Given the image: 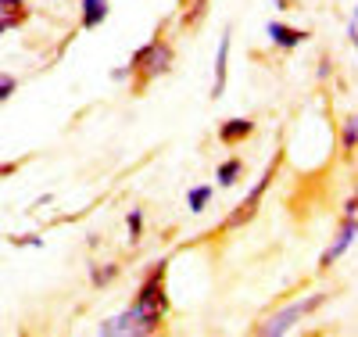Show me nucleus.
<instances>
[{"label": "nucleus", "mask_w": 358, "mask_h": 337, "mask_svg": "<svg viewBox=\"0 0 358 337\" xmlns=\"http://www.w3.org/2000/svg\"><path fill=\"white\" fill-rule=\"evenodd\" d=\"M212 198H215V191L208 187V183H197V187H190V194H187V205H190L194 216H201V212L212 205Z\"/></svg>", "instance_id": "9b49d317"}, {"label": "nucleus", "mask_w": 358, "mask_h": 337, "mask_svg": "<svg viewBox=\"0 0 358 337\" xmlns=\"http://www.w3.org/2000/svg\"><path fill=\"white\" fill-rule=\"evenodd\" d=\"M15 172H18V162H0V179H8Z\"/></svg>", "instance_id": "aec40b11"}, {"label": "nucleus", "mask_w": 358, "mask_h": 337, "mask_svg": "<svg viewBox=\"0 0 358 337\" xmlns=\"http://www.w3.org/2000/svg\"><path fill=\"white\" fill-rule=\"evenodd\" d=\"M18 90V79L15 76H8V72H0V101H8L11 94Z\"/></svg>", "instance_id": "dca6fc26"}, {"label": "nucleus", "mask_w": 358, "mask_h": 337, "mask_svg": "<svg viewBox=\"0 0 358 337\" xmlns=\"http://www.w3.org/2000/svg\"><path fill=\"white\" fill-rule=\"evenodd\" d=\"M108 18V0H83V29H97Z\"/></svg>", "instance_id": "1a4fd4ad"}, {"label": "nucleus", "mask_w": 358, "mask_h": 337, "mask_svg": "<svg viewBox=\"0 0 358 337\" xmlns=\"http://www.w3.org/2000/svg\"><path fill=\"white\" fill-rule=\"evenodd\" d=\"M355 144H358V118L348 115V118H344V130H341V147H344V155H355Z\"/></svg>", "instance_id": "ddd939ff"}, {"label": "nucleus", "mask_w": 358, "mask_h": 337, "mask_svg": "<svg viewBox=\"0 0 358 337\" xmlns=\"http://www.w3.org/2000/svg\"><path fill=\"white\" fill-rule=\"evenodd\" d=\"M15 244H18V248H43V237L25 233V237H15Z\"/></svg>", "instance_id": "6ab92c4d"}, {"label": "nucleus", "mask_w": 358, "mask_h": 337, "mask_svg": "<svg viewBox=\"0 0 358 337\" xmlns=\"http://www.w3.org/2000/svg\"><path fill=\"white\" fill-rule=\"evenodd\" d=\"M226 79H229V29L219 40V54H215V86H212V97L219 101L226 94Z\"/></svg>", "instance_id": "0eeeda50"}, {"label": "nucleus", "mask_w": 358, "mask_h": 337, "mask_svg": "<svg viewBox=\"0 0 358 337\" xmlns=\"http://www.w3.org/2000/svg\"><path fill=\"white\" fill-rule=\"evenodd\" d=\"M326 301V294H312V298H301L297 305H287L283 312H276L268 323H262L258 326V333H268V337H280V333H287V330H294V323L301 319V316H308V312H315L319 305Z\"/></svg>", "instance_id": "7ed1b4c3"}, {"label": "nucleus", "mask_w": 358, "mask_h": 337, "mask_svg": "<svg viewBox=\"0 0 358 337\" xmlns=\"http://www.w3.org/2000/svg\"><path fill=\"white\" fill-rule=\"evenodd\" d=\"M25 4H29V0H0V11H4V15H22Z\"/></svg>", "instance_id": "a211bd4d"}, {"label": "nucleus", "mask_w": 358, "mask_h": 337, "mask_svg": "<svg viewBox=\"0 0 358 337\" xmlns=\"http://www.w3.org/2000/svg\"><path fill=\"white\" fill-rule=\"evenodd\" d=\"M276 169H280V155L273 158V165H268V169H265V176H262V179L255 183V187L248 191V198H244V205H241V208H236V212H233V216L226 219V230H233V226H244V223H248V219L255 216V212H258V205H262V198H265V191H268V183H273V176H276Z\"/></svg>", "instance_id": "20e7f679"}, {"label": "nucleus", "mask_w": 358, "mask_h": 337, "mask_svg": "<svg viewBox=\"0 0 358 337\" xmlns=\"http://www.w3.org/2000/svg\"><path fill=\"white\" fill-rule=\"evenodd\" d=\"M348 40H351V43L358 40V25H355V15H351V22H348Z\"/></svg>", "instance_id": "412c9836"}, {"label": "nucleus", "mask_w": 358, "mask_h": 337, "mask_svg": "<svg viewBox=\"0 0 358 337\" xmlns=\"http://www.w3.org/2000/svg\"><path fill=\"white\" fill-rule=\"evenodd\" d=\"M169 312V294H165V262H155L151 277L143 280V287L136 291L133 305H129V319H133V333H155L162 326Z\"/></svg>", "instance_id": "f257e3e1"}, {"label": "nucleus", "mask_w": 358, "mask_h": 337, "mask_svg": "<svg viewBox=\"0 0 358 337\" xmlns=\"http://www.w3.org/2000/svg\"><path fill=\"white\" fill-rule=\"evenodd\" d=\"M265 33H268V40H273L280 50H294V47H301L308 40L305 29H294V25H283V22H268Z\"/></svg>", "instance_id": "423d86ee"}, {"label": "nucleus", "mask_w": 358, "mask_h": 337, "mask_svg": "<svg viewBox=\"0 0 358 337\" xmlns=\"http://www.w3.org/2000/svg\"><path fill=\"white\" fill-rule=\"evenodd\" d=\"M204 11H208V0H194V8L183 15V22H187V25H197V18H201Z\"/></svg>", "instance_id": "f3484780"}, {"label": "nucleus", "mask_w": 358, "mask_h": 337, "mask_svg": "<svg viewBox=\"0 0 358 337\" xmlns=\"http://www.w3.org/2000/svg\"><path fill=\"white\" fill-rule=\"evenodd\" d=\"M241 176H244V162L236 158V155H233V158H226V162H222V165L215 169V179H219V187H233V183L241 179Z\"/></svg>", "instance_id": "9d476101"}, {"label": "nucleus", "mask_w": 358, "mask_h": 337, "mask_svg": "<svg viewBox=\"0 0 358 337\" xmlns=\"http://www.w3.org/2000/svg\"><path fill=\"white\" fill-rule=\"evenodd\" d=\"M126 230H129V240H133V244L143 237V212H140V208H133L129 216H126Z\"/></svg>", "instance_id": "2eb2a0df"}, {"label": "nucleus", "mask_w": 358, "mask_h": 337, "mask_svg": "<svg viewBox=\"0 0 358 337\" xmlns=\"http://www.w3.org/2000/svg\"><path fill=\"white\" fill-rule=\"evenodd\" d=\"M355 233H358V226H355V216H344V226H341V233H337V240L330 244V252H326L322 259H319V269H330L351 244H355Z\"/></svg>", "instance_id": "39448f33"}, {"label": "nucleus", "mask_w": 358, "mask_h": 337, "mask_svg": "<svg viewBox=\"0 0 358 337\" xmlns=\"http://www.w3.org/2000/svg\"><path fill=\"white\" fill-rule=\"evenodd\" d=\"M172 61H176L172 43H169L165 36H151V43H143V47L133 54V61L126 65V72L136 76L133 90H136V94H143L147 83H155L158 76H165V72L172 69Z\"/></svg>", "instance_id": "f03ea898"}, {"label": "nucleus", "mask_w": 358, "mask_h": 337, "mask_svg": "<svg viewBox=\"0 0 358 337\" xmlns=\"http://www.w3.org/2000/svg\"><path fill=\"white\" fill-rule=\"evenodd\" d=\"M97 333H104V337H115V333H133V319H129V309H126L122 316H111V319H104V323L97 326Z\"/></svg>", "instance_id": "f8f14e48"}, {"label": "nucleus", "mask_w": 358, "mask_h": 337, "mask_svg": "<svg viewBox=\"0 0 358 337\" xmlns=\"http://www.w3.org/2000/svg\"><path fill=\"white\" fill-rule=\"evenodd\" d=\"M251 133H255V118H226L222 126H219V140H222L226 147L248 140Z\"/></svg>", "instance_id": "6e6552de"}, {"label": "nucleus", "mask_w": 358, "mask_h": 337, "mask_svg": "<svg viewBox=\"0 0 358 337\" xmlns=\"http://www.w3.org/2000/svg\"><path fill=\"white\" fill-rule=\"evenodd\" d=\"M115 277H118V266H115V262H104V266L90 269V280H94V287H108Z\"/></svg>", "instance_id": "4468645a"}]
</instances>
